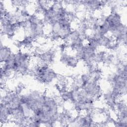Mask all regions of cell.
Wrapping results in <instances>:
<instances>
[{
	"label": "cell",
	"mask_w": 127,
	"mask_h": 127,
	"mask_svg": "<svg viewBox=\"0 0 127 127\" xmlns=\"http://www.w3.org/2000/svg\"><path fill=\"white\" fill-rule=\"evenodd\" d=\"M81 89L93 101L99 99L102 94V89L98 82L93 80L91 78Z\"/></svg>",
	"instance_id": "7a4b0ae2"
},
{
	"label": "cell",
	"mask_w": 127,
	"mask_h": 127,
	"mask_svg": "<svg viewBox=\"0 0 127 127\" xmlns=\"http://www.w3.org/2000/svg\"><path fill=\"white\" fill-rule=\"evenodd\" d=\"M79 4L83 5L90 12H94L103 7L101 1L98 0L80 1Z\"/></svg>",
	"instance_id": "5b68a950"
},
{
	"label": "cell",
	"mask_w": 127,
	"mask_h": 127,
	"mask_svg": "<svg viewBox=\"0 0 127 127\" xmlns=\"http://www.w3.org/2000/svg\"><path fill=\"white\" fill-rule=\"evenodd\" d=\"M0 124L1 126L2 124H6L11 121V116L9 109L8 107L3 102H0Z\"/></svg>",
	"instance_id": "8992f818"
},
{
	"label": "cell",
	"mask_w": 127,
	"mask_h": 127,
	"mask_svg": "<svg viewBox=\"0 0 127 127\" xmlns=\"http://www.w3.org/2000/svg\"><path fill=\"white\" fill-rule=\"evenodd\" d=\"M39 59L41 63L49 64L53 63L55 58V52L52 50H49L38 54L37 56Z\"/></svg>",
	"instance_id": "52a82bcc"
},
{
	"label": "cell",
	"mask_w": 127,
	"mask_h": 127,
	"mask_svg": "<svg viewBox=\"0 0 127 127\" xmlns=\"http://www.w3.org/2000/svg\"><path fill=\"white\" fill-rule=\"evenodd\" d=\"M106 19L110 26V28L122 23V17L119 12L111 13L109 15L106 16Z\"/></svg>",
	"instance_id": "ba28073f"
},
{
	"label": "cell",
	"mask_w": 127,
	"mask_h": 127,
	"mask_svg": "<svg viewBox=\"0 0 127 127\" xmlns=\"http://www.w3.org/2000/svg\"><path fill=\"white\" fill-rule=\"evenodd\" d=\"M30 58L28 53L18 52L15 54L14 73L22 75L29 74L31 69Z\"/></svg>",
	"instance_id": "6da1fadb"
},
{
	"label": "cell",
	"mask_w": 127,
	"mask_h": 127,
	"mask_svg": "<svg viewBox=\"0 0 127 127\" xmlns=\"http://www.w3.org/2000/svg\"><path fill=\"white\" fill-rule=\"evenodd\" d=\"M106 53L105 51H100L96 52L95 57H94V62L95 64H99L104 62Z\"/></svg>",
	"instance_id": "30bf717a"
},
{
	"label": "cell",
	"mask_w": 127,
	"mask_h": 127,
	"mask_svg": "<svg viewBox=\"0 0 127 127\" xmlns=\"http://www.w3.org/2000/svg\"><path fill=\"white\" fill-rule=\"evenodd\" d=\"M0 102L4 103L9 109H13L19 108L22 104L20 95L14 91L8 92L3 96L1 97Z\"/></svg>",
	"instance_id": "3957f363"
},
{
	"label": "cell",
	"mask_w": 127,
	"mask_h": 127,
	"mask_svg": "<svg viewBox=\"0 0 127 127\" xmlns=\"http://www.w3.org/2000/svg\"><path fill=\"white\" fill-rule=\"evenodd\" d=\"M79 61V60L75 54L71 55L66 53H63L60 59V61L63 64L72 68L76 66Z\"/></svg>",
	"instance_id": "277c9868"
},
{
	"label": "cell",
	"mask_w": 127,
	"mask_h": 127,
	"mask_svg": "<svg viewBox=\"0 0 127 127\" xmlns=\"http://www.w3.org/2000/svg\"><path fill=\"white\" fill-rule=\"evenodd\" d=\"M12 54V52L10 48L4 45L1 46L0 49V63H4Z\"/></svg>",
	"instance_id": "9c48e42d"
}]
</instances>
